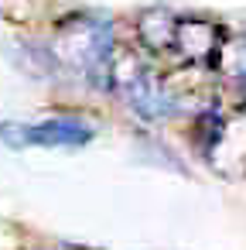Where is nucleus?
<instances>
[{
    "label": "nucleus",
    "mask_w": 246,
    "mask_h": 250,
    "mask_svg": "<svg viewBox=\"0 0 246 250\" xmlns=\"http://www.w3.org/2000/svg\"><path fill=\"white\" fill-rule=\"evenodd\" d=\"M62 72L82 76L93 89L113 93V59L120 52L113 21L106 14H72L48 42Z\"/></svg>",
    "instance_id": "obj_1"
},
{
    "label": "nucleus",
    "mask_w": 246,
    "mask_h": 250,
    "mask_svg": "<svg viewBox=\"0 0 246 250\" xmlns=\"http://www.w3.org/2000/svg\"><path fill=\"white\" fill-rule=\"evenodd\" d=\"M96 134L99 127L79 113H55L35 124H0V144L7 147H86Z\"/></svg>",
    "instance_id": "obj_2"
},
{
    "label": "nucleus",
    "mask_w": 246,
    "mask_h": 250,
    "mask_svg": "<svg viewBox=\"0 0 246 250\" xmlns=\"http://www.w3.org/2000/svg\"><path fill=\"white\" fill-rule=\"evenodd\" d=\"M229 31L208 18H178V35H174V55L185 65H205L215 69L219 52L226 45Z\"/></svg>",
    "instance_id": "obj_3"
},
{
    "label": "nucleus",
    "mask_w": 246,
    "mask_h": 250,
    "mask_svg": "<svg viewBox=\"0 0 246 250\" xmlns=\"http://www.w3.org/2000/svg\"><path fill=\"white\" fill-rule=\"evenodd\" d=\"M137 45L147 55H174V35H178V18L168 7H147L137 14Z\"/></svg>",
    "instance_id": "obj_4"
},
{
    "label": "nucleus",
    "mask_w": 246,
    "mask_h": 250,
    "mask_svg": "<svg viewBox=\"0 0 246 250\" xmlns=\"http://www.w3.org/2000/svg\"><path fill=\"white\" fill-rule=\"evenodd\" d=\"M215 72L246 89V35H229L226 38V45L219 52V62H215Z\"/></svg>",
    "instance_id": "obj_5"
},
{
    "label": "nucleus",
    "mask_w": 246,
    "mask_h": 250,
    "mask_svg": "<svg viewBox=\"0 0 246 250\" xmlns=\"http://www.w3.org/2000/svg\"><path fill=\"white\" fill-rule=\"evenodd\" d=\"M243 93H246V89H243ZM243 106H246V103H243Z\"/></svg>",
    "instance_id": "obj_6"
}]
</instances>
